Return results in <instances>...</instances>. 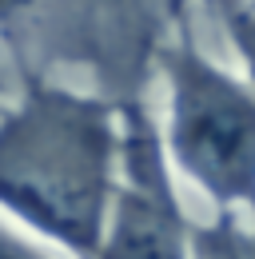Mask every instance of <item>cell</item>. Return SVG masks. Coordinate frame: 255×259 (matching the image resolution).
I'll return each mask as SVG.
<instances>
[{
	"label": "cell",
	"instance_id": "obj_2",
	"mask_svg": "<svg viewBox=\"0 0 255 259\" xmlns=\"http://www.w3.org/2000/svg\"><path fill=\"white\" fill-rule=\"evenodd\" d=\"M167 72V148L172 160L220 207H255V92L180 44Z\"/></svg>",
	"mask_w": 255,
	"mask_h": 259
},
{
	"label": "cell",
	"instance_id": "obj_3",
	"mask_svg": "<svg viewBox=\"0 0 255 259\" xmlns=\"http://www.w3.org/2000/svg\"><path fill=\"white\" fill-rule=\"evenodd\" d=\"M96 259H188L184 220L167 180L152 120L128 108L120 124V167Z\"/></svg>",
	"mask_w": 255,
	"mask_h": 259
},
{
	"label": "cell",
	"instance_id": "obj_6",
	"mask_svg": "<svg viewBox=\"0 0 255 259\" xmlns=\"http://www.w3.org/2000/svg\"><path fill=\"white\" fill-rule=\"evenodd\" d=\"M32 0H0V20H12L16 12H24Z\"/></svg>",
	"mask_w": 255,
	"mask_h": 259
},
{
	"label": "cell",
	"instance_id": "obj_1",
	"mask_svg": "<svg viewBox=\"0 0 255 259\" xmlns=\"http://www.w3.org/2000/svg\"><path fill=\"white\" fill-rule=\"evenodd\" d=\"M120 167V124L108 104L32 88L0 124V207L96 259Z\"/></svg>",
	"mask_w": 255,
	"mask_h": 259
},
{
	"label": "cell",
	"instance_id": "obj_7",
	"mask_svg": "<svg viewBox=\"0 0 255 259\" xmlns=\"http://www.w3.org/2000/svg\"><path fill=\"white\" fill-rule=\"evenodd\" d=\"M251 8H255V0H251Z\"/></svg>",
	"mask_w": 255,
	"mask_h": 259
},
{
	"label": "cell",
	"instance_id": "obj_5",
	"mask_svg": "<svg viewBox=\"0 0 255 259\" xmlns=\"http://www.w3.org/2000/svg\"><path fill=\"white\" fill-rule=\"evenodd\" d=\"M0 259H44L36 247H28L24 239H16V235H8L4 227H0Z\"/></svg>",
	"mask_w": 255,
	"mask_h": 259
},
{
	"label": "cell",
	"instance_id": "obj_4",
	"mask_svg": "<svg viewBox=\"0 0 255 259\" xmlns=\"http://www.w3.org/2000/svg\"><path fill=\"white\" fill-rule=\"evenodd\" d=\"M227 32H231L235 52L243 56V64H247V72H251V80H255V8L231 12L227 16Z\"/></svg>",
	"mask_w": 255,
	"mask_h": 259
}]
</instances>
